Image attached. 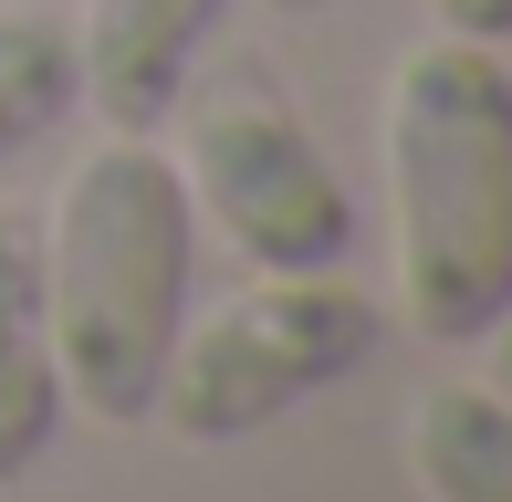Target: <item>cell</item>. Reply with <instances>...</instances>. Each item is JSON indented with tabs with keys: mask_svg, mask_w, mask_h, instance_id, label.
Wrapping results in <instances>:
<instances>
[{
	"mask_svg": "<svg viewBox=\"0 0 512 502\" xmlns=\"http://www.w3.org/2000/svg\"><path fill=\"white\" fill-rule=\"evenodd\" d=\"M272 11H335V0H272Z\"/></svg>",
	"mask_w": 512,
	"mask_h": 502,
	"instance_id": "8fae6325",
	"label": "cell"
},
{
	"mask_svg": "<svg viewBox=\"0 0 512 502\" xmlns=\"http://www.w3.org/2000/svg\"><path fill=\"white\" fill-rule=\"evenodd\" d=\"M84 105V63H74V21L11 0L0 11V168L21 147H42L63 116Z\"/></svg>",
	"mask_w": 512,
	"mask_h": 502,
	"instance_id": "ba28073f",
	"label": "cell"
},
{
	"mask_svg": "<svg viewBox=\"0 0 512 502\" xmlns=\"http://www.w3.org/2000/svg\"><path fill=\"white\" fill-rule=\"evenodd\" d=\"M178 178L251 272H335L356 251V199H345L335 157L262 74H230L189 105V168Z\"/></svg>",
	"mask_w": 512,
	"mask_h": 502,
	"instance_id": "277c9868",
	"label": "cell"
},
{
	"mask_svg": "<svg viewBox=\"0 0 512 502\" xmlns=\"http://www.w3.org/2000/svg\"><path fill=\"white\" fill-rule=\"evenodd\" d=\"M408 471L429 502H512V398L502 387H429L408 408Z\"/></svg>",
	"mask_w": 512,
	"mask_h": 502,
	"instance_id": "52a82bcc",
	"label": "cell"
},
{
	"mask_svg": "<svg viewBox=\"0 0 512 502\" xmlns=\"http://www.w3.org/2000/svg\"><path fill=\"white\" fill-rule=\"evenodd\" d=\"M230 0H84L74 21V63H84V105L115 136H157L189 105V74L209 53Z\"/></svg>",
	"mask_w": 512,
	"mask_h": 502,
	"instance_id": "5b68a950",
	"label": "cell"
},
{
	"mask_svg": "<svg viewBox=\"0 0 512 502\" xmlns=\"http://www.w3.org/2000/svg\"><path fill=\"white\" fill-rule=\"evenodd\" d=\"M481 346H492V387H502V398H512V314H502L492 335H481Z\"/></svg>",
	"mask_w": 512,
	"mask_h": 502,
	"instance_id": "30bf717a",
	"label": "cell"
},
{
	"mask_svg": "<svg viewBox=\"0 0 512 502\" xmlns=\"http://www.w3.org/2000/svg\"><path fill=\"white\" fill-rule=\"evenodd\" d=\"M189 178L157 157V136H105L74 157L53 220H42V314H53L63 398L105 429H136L157 408L178 335H189Z\"/></svg>",
	"mask_w": 512,
	"mask_h": 502,
	"instance_id": "6da1fadb",
	"label": "cell"
},
{
	"mask_svg": "<svg viewBox=\"0 0 512 502\" xmlns=\"http://www.w3.org/2000/svg\"><path fill=\"white\" fill-rule=\"evenodd\" d=\"M63 429V367H53V314H42V220L0 210V492L53 461Z\"/></svg>",
	"mask_w": 512,
	"mask_h": 502,
	"instance_id": "8992f818",
	"label": "cell"
},
{
	"mask_svg": "<svg viewBox=\"0 0 512 502\" xmlns=\"http://www.w3.org/2000/svg\"><path fill=\"white\" fill-rule=\"evenodd\" d=\"M366 356H377V293H356L345 272H262L209 325L178 335L147 419L189 450H230L324 398L335 377H356Z\"/></svg>",
	"mask_w": 512,
	"mask_h": 502,
	"instance_id": "3957f363",
	"label": "cell"
},
{
	"mask_svg": "<svg viewBox=\"0 0 512 502\" xmlns=\"http://www.w3.org/2000/svg\"><path fill=\"white\" fill-rule=\"evenodd\" d=\"M398 293L429 346H481L512 314V63L492 42H418L387 74Z\"/></svg>",
	"mask_w": 512,
	"mask_h": 502,
	"instance_id": "7a4b0ae2",
	"label": "cell"
},
{
	"mask_svg": "<svg viewBox=\"0 0 512 502\" xmlns=\"http://www.w3.org/2000/svg\"><path fill=\"white\" fill-rule=\"evenodd\" d=\"M439 32H460V42H512V0H439Z\"/></svg>",
	"mask_w": 512,
	"mask_h": 502,
	"instance_id": "9c48e42d",
	"label": "cell"
}]
</instances>
